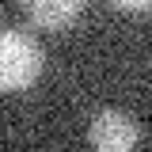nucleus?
Wrapping results in <instances>:
<instances>
[{
    "instance_id": "obj_1",
    "label": "nucleus",
    "mask_w": 152,
    "mask_h": 152,
    "mask_svg": "<svg viewBox=\"0 0 152 152\" xmlns=\"http://www.w3.org/2000/svg\"><path fill=\"white\" fill-rule=\"evenodd\" d=\"M46 69L42 46L27 31H0V91H27Z\"/></svg>"
},
{
    "instance_id": "obj_2",
    "label": "nucleus",
    "mask_w": 152,
    "mask_h": 152,
    "mask_svg": "<svg viewBox=\"0 0 152 152\" xmlns=\"http://www.w3.org/2000/svg\"><path fill=\"white\" fill-rule=\"evenodd\" d=\"M88 141H91V148L99 152H129L137 141H141V126H137V118L126 110H99L91 118V126H88Z\"/></svg>"
},
{
    "instance_id": "obj_4",
    "label": "nucleus",
    "mask_w": 152,
    "mask_h": 152,
    "mask_svg": "<svg viewBox=\"0 0 152 152\" xmlns=\"http://www.w3.org/2000/svg\"><path fill=\"white\" fill-rule=\"evenodd\" d=\"M118 12H129V15H148L152 12V0H110Z\"/></svg>"
},
{
    "instance_id": "obj_3",
    "label": "nucleus",
    "mask_w": 152,
    "mask_h": 152,
    "mask_svg": "<svg viewBox=\"0 0 152 152\" xmlns=\"http://www.w3.org/2000/svg\"><path fill=\"white\" fill-rule=\"evenodd\" d=\"M19 8L42 31H65L84 15L88 0H19Z\"/></svg>"
}]
</instances>
